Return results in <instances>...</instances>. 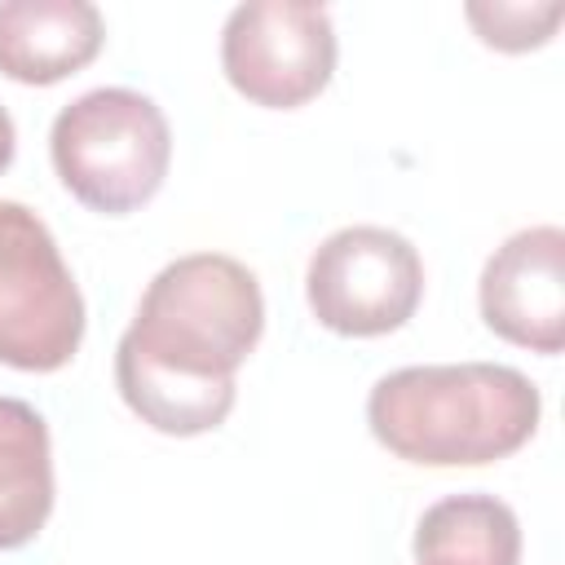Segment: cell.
I'll return each mask as SVG.
<instances>
[{
    "label": "cell",
    "mask_w": 565,
    "mask_h": 565,
    "mask_svg": "<svg viewBox=\"0 0 565 565\" xmlns=\"http://www.w3.org/2000/svg\"><path fill=\"white\" fill-rule=\"evenodd\" d=\"M265 331L256 274L221 252L168 260L115 344L128 411L163 437H199L234 411V371Z\"/></svg>",
    "instance_id": "cell-1"
},
{
    "label": "cell",
    "mask_w": 565,
    "mask_h": 565,
    "mask_svg": "<svg viewBox=\"0 0 565 565\" xmlns=\"http://www.w3.org/2000/svg\"><path fill=\"white\" fill-rule=\"evenodd\" d=\"M543 415L534 380L503 362H433L375 380L371 437L424 468H477L521 450Z\"/></svg>",
    "instance_id": "cell-2"
},
{
    "label": "cell",
    "mask_w": 565,
    "mask_h": 565,
    "mask_svg": "<svg viewBox=\"0 0 565 565\" xmlns=\"http://www.w3.org/2000/svg\"><path fill=\"white\" fill-rule=\"evenodd\" d=\"M49 159L84 207L128 216L159 194L172 163V128L137 88H88L57 110Z\"/></svg>",
    "instance_id": "cell-3"
},
{
    "label": "cell",
    "mask_w": 565,
    "mask_h": 565,
    "mask_svg": "<svg viewBox=\"0 0 565 565\" xmlns=\"http://www.w3.org/2000/svg\"><path fill=\"white\" fill-rule=\"evenodd\" d=\"M84 340V296L49 225L18 199H0V362L62 371Z\"/></svg>",
    "instance_id": "cell-4"
},
{
    "label": "cell",
    "mask_w": 565,
    "mask_h": 565,
    "mask_svg": "<svg viewBox=\"0 0 565 565\" xmlns=\"http://www.w3.org/2000/svg\"><path fill=\"white\" fill-rule=\"evenodd\" d=\"M424 296L415 243L388 225H344L327 234L305 269V300L318 327L353 340L406 327Z\"/></svg>",
    "instance_id": "cell-5"
},
{
    "label": "cell",
    "mask_w": 565,
    "mask_h": 565,
    "mask_svg": "<svg viewBox=\"0 0 565 565\" xmlns=\"http://www.w3.org/2000/svg\"><path fill=\"white\" fill-rule=\"evenodd\" d=\"M221 71L238 97L265 110L313 102L335 75V26L322 4L247 0L221 26Z\"/></svg>",
    "instance_id": "cell-6"
},
{
    "label": "cell",
    "mask_w": 565,
    "mask_h": 565,
    "mask_svg": "<svg viewBox=\"0 0 565 565\" xmlns=\"http://www.w3.org/2000/svg\"><path fill=\"white\" fill-rule=\"evenodd\" d=\"M481 322L530 353L565 349V230L530 225L503 238L477 282Z\"/></svg>",
    "instance_id": "cell-7"
},
{
    "label": "cell",
    "mask_w": 565,
    "mask_h": 565,
    "mask_svg": "<svg viewBox=\"0 0 565 565\" xmlns=\"http://www.w3.org/2000/svg\"><path fill=\"white\" fill-rule=\"evenodd\" d=\"M106 44V22L88 0H4L0 75L13 84H57L84 71Z\"/></svg>",
    "instance_id": "cell-8"
},
{
    "label": "cell",
    "mask_w": 565,
    "mask_h": 565,
    "mask_svg": "<svg viewBox=\"0 0 565 565\" xmlns=\"http://www.w3.org/2000/svg\"><path fill=\"white\" fill-rule=\"evenodd\" d=\"M53 512V441L44 415L0 397V552L26 547Z\"/></svg>",
    "instance_id": "cell-9"
},
{
    "label": "cell",
    "mask_w": 565,
    "mask_h": 565,
    "mask_svg": "<svg viewBox=\"0 0 565 565\" xmlns=\"http://www.w3.org/2000/svg\"><path fill=\"white\" fill-rule=\"evenodd\" d=\"M415 565H521L516 512L494 494H446L415 525Z\"/></svg>",
    "instance_id": "cell-10"
},
{
    "label": "cell",
    "mask_w": 565,
    "mask_h": 565,
    "mask_svg": "<svg viewBox=\"0 0 565 565\" xmlns=\"http://www.w3.org/2000/svg\"><path fill=\"white\" fill-rule=\"evenodd\" d=\"M463 18L468 26L477 31L481 44L499 49V53H530V49H543L561 18H565V4L561 0H472L463 4Z\"/></svg>",
    "instance_id": "cell-11"
},
{
    "label": "cell",
    "mask_w": 565,
    "mask_h": 565,
    "mask_svg": "<svg viewBox=\"0 0 565 565\" xmlns=\"http://www.w3.org/2000/svg\"><path fill=\"white\" fill-rule=\"evenodd\" d=\"M13 150H18V128H13V119H9V110L0 106V172L13 163Z\"/></svg>",
    "instance_id": "cell-12"
}]
</instances>
